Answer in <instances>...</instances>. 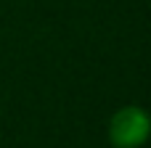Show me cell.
<instances>
[{
  "label": "cell",
  "instance_id": "obj_1",
  "mask_svg": "<svg viewBox=\"0 0 151 148\" xmlns=\"http://www.w3.org/2000/svg\"><path fill=\"white\" fill-rule=\"evenodd\" d=\"M149 135V119L141 109H122L111 119V140L122 148H133L143 143Z\"/></svg>",
  "mask_w": 151,
  "mask_h": 148
}]
</instances>
